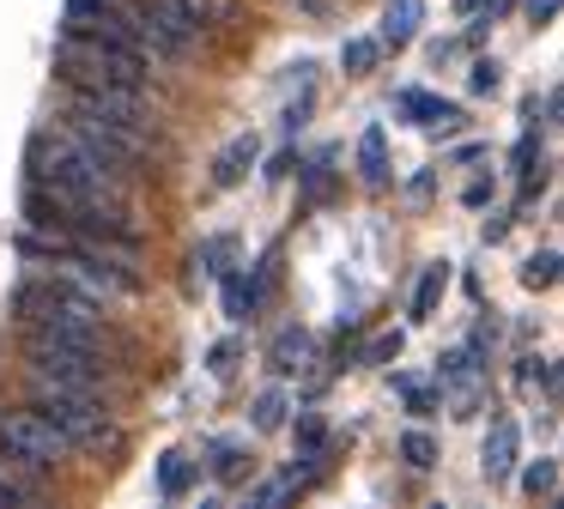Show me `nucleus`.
I'll return each instance as SVG.
<instances>
[{
	"mask_svg": "<svg viewBox=\"0 0 564 509\" xmlns=\"http://www.w3.org/2000/svg\"><path fill=\"white\" fill-rule=\"evenodd\" d=\"M443 285H449V267H443V261H431V267H425V279H419V291H413V322H425V315L437 310Z\"/></svg>",
	"mask_w": 564,
	"mask_h": 509,
	"instance_id": "4468645a",
	"label": "nucleus"
},
{
	"mask_svg": "<svg viewBox=\"0 0 564 509\" xmlns=\"http://www.w3.org/2000/svg\"><path fill=\"white\" fill-rule=\"evenodd\" d=\"M498 79H503L498 61H474V91H498Z\"/></svg>",
	"mask_w": 564,
	"mask_h": 509,
	"instance_id": "393cba45",
	"label": "nucleus"
},
{
	"mask_svg": "<svg viewBox=\"0 0 564 509\" xmlns=\"http://www.w3.org/2000/svg\"><path fill=\"white\" fill-rule=\"evenodd\" d=\"M534 152H540V140H534V133H522V145H516L510 164H516V170H534Z\"/></svg>",
	"mask_w": 564,
	"mask_h": 509,
	"instance_id": "a878e982",
	"label": "nucleus"
},
{
	"mask_svg": "<svg viewBox=\"0 0 564 509\" xmlns=\"http://www.w3.org/2000/svg\"><path fill=\"white\" fill-rule=\"evenodd\" d=\"M522 491L528 497H552V491H558V461H552V455L528 461V467H522Z\"/></svg>",
	"mask_w": 564,
	"mask_h": 509,
	"instance_id": "dca6fc26",
	"label": "nucleus"
},
{
	"mask_svg": "<svg viewBox=\"0 0 564 509\" xmlns=\"http://www.w3.org/2000/svg\"><path fill=\"white\" fill-rule=\"evenodd\" d=\"M0 448H7L13 461H25V467H55V461L67 455V436L55 431L37 407L31 412H0Z\"/></svg>",
	"mask_w": 564,
	"mask_h": 509,
	"instance_id": "423d86ee",
	"label": "nucleus"
},
{
	"mask_svg": "<svg viewBox=\"0 0 564 509\" xmlns=\"http://www.w3.org/2000/svg\"><path fill=\"white\" fill-rule=\"evenodd\" d=\"M13 303H19V315H25L31 327L98 339V303H91L79 285H55V279H43V285H19Z\"/></svg>",
	"mask_w": 564,
	"mask_h": 509,
	"instance_id": "39448f33",
	"label": "nucleus"
},
{
	"mask_svg": "<svg viewBox=\"0 0 564 509\" xmlns=\"http://www.w3.org/2000/svg\"><path fill=\"white\" fill-rule=\"evenodd\" d=\"M455 7H462V12H467V19H474V12H479V7H486V0H455Z\"/></svg>",
	"mask_w": 564,
	"mask_h": 509,
	"instance_id": "c756f323",
	"label": "nucleus"
},
{
	"mask_svg": "<svg viewBox=\"0 0 564 509\" xmlns=\"http://www.w3.org/2000/svg\"><path fill=\"white\" fill-rule=\"evenodd\" d=\"M231 358H237V346H231V339H219V346H213V370L231 376Z\"/></svg>",
	"mask_w": 564,
	"mask_h": 509,
	"instance_id": "c85d7f7f",
	"label": "nucleus"
},
{
	"mask_svg": "<svg viewBox=\"0 0 564 509\" xmlns=\"http://www.w3.org/2000/svg\"><path fill=\"white\" fill-rule=\"evenodd\" d=\"M128 24H134L140 48L164 61H183L188 48L200 43V7L195 0H134L128 7Z\"/></svg>",
	"mask_w": 564,
	"mask_h": 509,
	"instance_id": "20e7f679",
	"label": "nucleus"
},
{
	"mask_svg": "<svg viewBox=\"0 0 564 509\" xmlns=\"http://www.w3.org/2000/svg\"><path fill=\"white\" fill-rule=\"evenodd\" d=\"M304 358H310V334H304V327H285V334H280V339H273V346H268V364H273V370H280V376L304 370Z\"/></svg>",
	"mask_w": 564,
	"mask_h": 509,
	"instance_id": "f8f14e48",
	"label": "nucleus"
},
{
	"mask_svg": "<svg viewBox=\"0 0 564 509\" xmlns=\"http://www.w3.org/2000/svg\"><path fill=\"white\" fill-rule=\"evenodd\" d=\"M382 358H401V334H382L377 346H370V364H382Z\"/></svg>",
	"mask_w": 564,
	"mask_h": 509,
	"instance_id": "bb28decb",
	"label": "nucleus"
},
{
	"mask_svg": "<svg viewBox=\"0 0 564 509\" xmlns=\"http://www.w3.org/2000/svg\"><path fill=\"white\" fill-rule=\"evenodd\" d=\"M213 467H219V479H243V448L219 443V448H213Z\"/></svg>",
	"mask_w": 564,
	"mask_h": 509,
	"instance_id": "4be33fe9",
	"label": "nucleus"
},
{
	"mask_svg": "<svg viewBox=\"0 0 564 509\" xmlns=\"http://www.w3.org/2000/svg\"><path fill=\"white\" fill-rule=\"evenodd\" d=\"M377 55H382L377 36H352V43L340 48V67H346V73H370V67H377Z\"/></svg>",
	"mask_w": 564,
	"mask_h": 509,
	"instance_id": "f3484780",
	"label": "nucleus"
},
{
	"mask_svg": "<svg viewBox=\"0 0 564 509\" xmlns=\"http://www.w3.org/2000/svg\"><path fill=\"white\" fill-rule=\"evenodd\" d=\"M25 364H31V376H43V382L104 394L98 339H86V334H50V327H31L25 334Z\"/></svg>",
	"mask_w": 564,
	"mask_h": 509,
	"instance_id": "f03ea898",
	"label": "nucleus"
},
{
	"mask_svg": "<svg viewBox=\"0 0 564 509\" xmlns=\"http://www.w3.org/2000/svg\"><path fill=\"white\" fill-rule=\"evenodd\" d=\"M297 448H304V461H316V455H322V424H316V419L297 424Z\"/></svg>",
	"mask_w": 564,
	"mask_h": 509,
	"instance_id": "b1692460",
	"label": "nucleus"
},
{
	"mask_svg": "<svg viewBox=\"0 0 564 509\" xmlns=\"http://www.w3.org/2000/svg\"><path fill=\"white\" fill-rule=\"evenodd\" d=\"M401 455H406V467H437V443H431L425 431H406L401 436Z\"/></svg>",
	"mask_w": 564,
	"mask_h": 509,
	"instance_id": "aec40b11",
	"label": "nucleus"
},
{
	"mask_svg": "<svg viewBox=\"0 0 564 509\" xmlns=\"http://www.w3.org/2000/svg\"><path fill=\"white\" fill-rule=\"evenodd\" d=\"M310 7H316V0H310Z\"/></svg>",
	"mask_w": 564,
	"mask_h": 509,
	"instance_id": "7c9ffc66",
	"label": "nucleus"
},
{
	"mask_svg": "<svg viewBox=\"0 0 564 509\" xmlns=\"http://www.w3.org/2000/svg\"><path fill=\"white\" fill-rule=\"evenodd\" d=\"M394 104H401V116H413L419 128H431V133H455L467 121L455 104H443V97H431V91H401Z\"/></svg>",
	"mask_w": 564,
	"mask_h": 509,
	"instance_id": "6e6552de",
	"label": "nucleus"
},
{
	"mask_svg": "<svg viewBox=\"0 0 564 509\" xmlns=\"http://www.w3.org/2000/svg\"><path fill=\"white\" fill-rule=\"evenodd\" d=\"M188 485H195V461H188V455H164L159 461V491L164 497H183Z\"/></svg>",
	"mask_w": 564,
	"mask_h": 509,
	"instance_id": "2eb2a0df",
	"label": "nucleus"
},
{
	"mask_svg": "<svg viewBox=\"0 0 564 509\" xmlns=\"http://www.w3.org/2000/svg\"><path fill=\"white\" fill-rule=\"evenodd\" d=\"M74 133H79V140H86L110 170H128L140 152H147V133H140V128H122V121L91 116V109H74Z\"/></svg>",
	"mask_w": 564,
	"mask_h": 509,
	"instance_id": "0eeeda50",
	"label": "nucleus"
},
{
	"mask_svg": "<svg viewBox=\"0 0 564 509\" xmlns=\"http://www.w3.org/2000/svg\"><path fill=\"white\" fill-rule=\"evenodd\" d=\"M394 388L406 394V407H413V412H431V407H437V394H431V388H419V382H406V376H394Z\"/></svg>",
	"mask_w": 564,
	"mask_h": 509,
	"instance_id": "5701e85b",
	"label": "nucleus"
},
{
	"mask_svg": "<svg viewBox=\"0 0 564 509\" xmlns=\"http://www.w3.org/2000/svg\"><path fill=\"white\" fill-rule=\"evenodd\" d=\"M25 170H31V182H43V188H50L55 201L67 206V218H74V213H128V201H122V170L104 164V158L91 152V145L79 140L74 128H43V133H31Z\"/></svg>",
	"mask_w": 564,
	"mask_h": 509,
	"instance_id": "f257e3e1",
	"label": "nucleus"
},
{
	"mask_svg": "<svg viewBox=\"0 0 564 509\" xmlns=\"http://www.w3.org/2000/svg\"><path fill=\"white\" fill-rule=\"evenodd\" d=\"M419 24H425V0H389V12H382V48H406L419 36Z\"/></svg>",
	"mask_w": 564,
	"mask_h": 509,
	"instance_id": "9b49d317",
	"label": "nucleus"
},
{
	"mask_svg": "<svg viewBox=\"0 0 564 509\" xmlns=\"http://www.w3.org/2000/svg\"><path fill=\"white\" fill-rule=\"evenodd\" d=\"M285 412H292V407H285V394H280V388L256 394V431H280V424H285Z\"/></svg>",
	"mask_w": 564,
	"mask_h": 509,
	"instance_id": "6ab92c4d",
	"label": "nucleus"
},
{
	"mask_svg": "<svg viewBox=\"0 0 564 509\" xmlns=\"http://www.w3.org/2000/svg\"><path fill=\"white\" fill-rule=\"evenodd\" d=\"M522 285H534V291H546V285H558V249H540L534 261L522 267Z\"/></svg>",
	"mask_w": 564,
	"mask_h": 509,
	"instance_id": "a211bd4d",
	"label": "nucleus"
},
{
	"mask_svg": "<svg viewBox=\"0 0 564 509\" xmlns=\"http://www.w3.org/2000/svg\"><path fill=\"white\" fill-rule=\"evenodd\" d=\"M358 164H365L370 188H382V182H389V140H382V128H365V140H358Z\"/></svg>",
	"mask_w": 564,
	"mask_h": 509,
	"instance_id": "ddd939ff",
	"label": "nucleus"
},
{
	"mask_svg": "<svg viewBox=\"0 0 564 509\" xmlns=\"http://www.w3.org/2000/svg\"><path fill=\"white\" fill-rule=\"evenodd\" d=\"M256 158H261V140H256V133H237V140L213 158V182H219V188H237V182L256 170Z\"/></svg>",
	"mask_w": 564,
	"mask_h": 509,
	"instance_id": "1a4fd4ad",
	"label": "nucleus"
},
{
	"mask_svg": "<svg viewBox=\"0 0 564 509\" xmlns=\"http://www.w3.org/2000/svg\"><path fill=\"white\" fill-rule=\"evenodd\" d=\"M528 19H534V24H552V19H558V0H528Z\"/></svg>",
	"mask_w": 564,
	"mask_h": 509,
	"instance_id": "cd10ccee",
	"label": "nucleus"
},
{
	"mask_svg": "<svg viewBox=\"0 0 564 509\" xmlns=\"http://www.w3.org/2000/svg\"><path fill=\"white\" fill-rule=\"evenodd\" d=\"M516 443H522V436H516V424L510 419H498L486 431V448H479V467H486V479L498 485V479H510V467H516Z\"/></svg>",
	"mask_w": 564,
	"mask_h": 509,
	"instance_id": "9d476101",
	"label": "nucleus"
},
{
	"mask_svg": "<svg viewBox=\"0 0 564 509\" xmlns=\"http://www.w3.org/2000/svg\"><path fill=\"white\" fill-rule=\"evenodd\" d=\"M104 12H110V0H67V31H86V24H98Z\"/></svg>",
	"mask_w": 564,
	"mask_h": 509,
	"instance_id": "412c9836",
	"label": "nucleus"
},
{
	"mask_svg": "<svg viewBox=\"0 0 564 509\" xmlns=\"http://www.w3.org/2000/svg\"><path fill=\"white\" fill-rule=\"evenodd\" d=\"M31 394H37L43 419L67 436V448H104V443H116V424H110V412H104L98 394H86V388H62V382H43V376H31Z\"/></svg>",
	"mask_w": 564,
	"mask_h": 509,
	"instance_id": "7ed1b4c3",
	"label": "nucleus"
}]
</instances>
